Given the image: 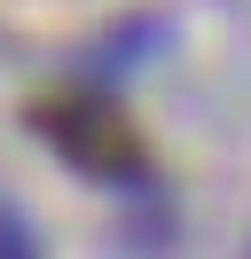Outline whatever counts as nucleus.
<instances>
[{
    "label": "nucleus",
    "mask_w": 251,
    "mask_h": 259,
    "mask_svg": "<svg viewBox=\"0 0 251 259\" xmlns=\"http://www.w3.org/2000/svg\"><path fill=\"white\" fill-rule=\"evenodd\" d=\"M0 259H39V251H31V236H24V220H16V212H0Z\"/></svg>",
    "instance_id": "obj_2"
},
{
    "label": "nucleus",
    "mask_w": 251,
    "mask_h": 259,
    "mask_svg": "<svg viewBox=\"0 0 251 259\" xmlns=\"http://www.w3.org/2000/svg\"><path fill=\"white\" fill-rule=\"evenodd\" d=\"M31 126H39L87 181H110V189H141V181H149V149H141V134L126 126L118 102H102V95H55V102L31 110Z\"/></svg>",
    "instance_id": "obj_1"
}]
</instances>
